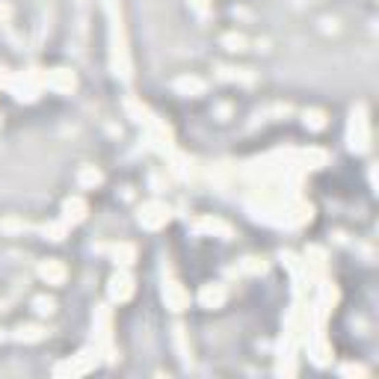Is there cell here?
<instances>
[{"label": "cell", "mask_w": 379, "mask_h": 379, "mask_svg": "<svg viewBox=\"0 0 379 379\" xmlns=\"http://www.w3.org/2000/svg\"><path fill=\"white\" fill-rule=\"evenodd\" d=\"M0 311H3V302H0Z\"/></svg>", "instance_id": "cell-26"}, {"label": "cell", "mask_w": 379, "mask_h": 379, "mask_svg": "<svg viewBox=\"0 0 379 379\" xmlns=\"http://www.w3.org/2000/svg\"><path fill=\"white\" fill-rule=\"evenodd\" d=\"M101 181H104V172H101V169H95V166H80L77 184L83 187V190H95Z\"/></svg>", "instance_id": "cell-15"}, {"label": "cell", "mask_w": 379, "mask_h": 379, "mask_svg": "<svg viewBox=\"0 0 379 379\" xmlns=\"http://www.w3.org/2000/svg\"><path fill=\"white\" fill-rule=\"evenodd\" d=\"M113 317L107 305L95 309V353L104 356V362H116V350H113Z\"/></svg>", "instance_id": "cell-1"}, {"label": "cell", "mask_w": 379, "mask_h": 379, "mask_svg": "<svg viewBox=\"0 0 379 379\" xmlns=\"http://www.w3.org/2000/svg\"><path fill=\"white\" fill-rule=\"evenodd\" d=\"M137 220H140L142 228L157 231V228H164V225H166L169 220H172V211H169V205H166V202H160V198H151V202L140 205Z\"/></svg>", "instance_id": "cell-3"}, {"label": "cell", "mask_w": 379, "mask_h": 379, "mask_svg": "<svg viewBox=\"0 0 379 379\" xmlns=\"http://www.w3.org/2000/svg\"><path fill=\"white\" fill-rule=\"evenodd\" d=\"M33 309H36V314H42V317H51V314L57 311V302H53L51 296H36Z\"/></svg>", "instance_id": "cell-18"}, {"label": "cell", "mask_w": 379, "mask_h": 379, "mask_svg": "<svg viewBox=\"0 0 379 379\" xmlns=\"http://www.w3.org/2000/svg\"><path fill=\"white\" fill-rule=\"evenodd\" d=\"M305 128H311V131H320L323 125H326V116H323L320 110H305Z\"/></svg>", "instance_id": "cell-20"}, {"label": "cell", "mask_w": 379, "mask_h": 379, "mask_svg": "<svg viewBox=\"0 0 379 379\" xmlns=\"http://www.w3.org/2000/svg\"><path fill=\"white\" fill-rule=\"evenodd\" d=\"M42 86L57 95H68V92H75L77 77H75V71H68V68H53V71H44L42 75Z\"/></svg>", "instance_id": "cell-5"}, {"label": "cell", "mask_w": 379, "mask_h": 379, "mask_svg": "<svg viewBox=\"0 0 379 379\" xmlns=\"http://www.w3.org/2000/svg\"><path fill=\"white\" fill-rule=\"evenodd\" d=\"M86 211H89V207H86L83 198H80V196H68L66 202H62V213H60V220L66 222L68 228H75L77 222H83V220H86Z\"/></svg>", "instance_id": "cell-8"}, {"label": "cell", "mask_w": 379, "mask_h": 379, "mask_svg": "<svg viewBox=\"0 0 379 379\" xmlns=\"http://www.w3.org/2000/svg\"><path fill=\"white\" fill-rule=\"evenodd\" d=\"M193 231L196 234H213V237H222L228 240L231 237V225L225 220H216V216H198V220H193Z\"/></svg>", "instance_id": "cell-7"}, {"label": "cell", "mask_w": 379, "mask_h": 379, "mask_svg": "<svg viewBox=\"0 0 379 379\" xmlns=\"http://www.w3.org/2000/svg\"><path fill=\"white\" fill-rule=\"evenodd\" d=\"M0 341H3V329H0Z\"/></svg>", "instance_id": "cell-25"}, {"label": "cell", "mask_w": 379, "mask_h": 379, "mask_svg": "<svg viewBox=\"0 0 379 379\" xmlns=\"http://www.w3.org/2000/svg\"><path fill=\"white\" fill-rule=\"evenodd\" d=\"M347 142H350V151H356V155H362V151H367V146H371V125H367L365 104H356L353 113H350Z\"/></svg>", "instance_id": "cell-2"}, {"label": "cell", "mask_w": 379, "mask_h": 379, "mask_svg": "<svg viewBox=\"0 0 379 379\" xmlns=\"http://www.w3.org/2000/svg\"><path fill=\"white\" fill-rule=\"evenodd\" d=\"M231 273H237V276H258V273H264V261H261V258H243L240 264L231 270Z\"/></svg>", "instance_id": "cell-16"}, {"label": "cell", "mask_w": 379, "mask_h": 379, "mask_svg": "<svg viewBox=\"0 0 379 379\" xmlns=\"http://www.w3.org/2000/svg\"><path fill=\"white\" fill-rule=\"evenodd\" d=\"M39 234H44V240H62L68 234V225L57 220V222H48V225H39Z\"/></svg>", "instance_id": "cell-17"}, {"label": "cell", "mask_w": 379, "mask_h": 379, "mask_svg": "<svg viewBox=\"0 0 379 379\" xmlns=\"http://www.w3.org/2000/svg\"><path fill=\"white\" fill-rule=\"evenodd\" d=\"M164 302H166V309H172V311H184L190 305V293L175 282V278H166L164 282Z\"/></svg>", "instance_id": "cell-9"}, {"label": "cell", "mask_w": 379, "mask_h": 379, "mask_svg": "<svg viewBox=\"0 0 379 379\" xmlns=\"http://www.w3.org/2000/svg\"><path fill=\"white\" fill-rule=\"evenodd\" d=\"M341 374H344V376H365L367 371H365V367H358V365H344V367H341Z\"/></svg>", "instance_id": "cell-24"}, {"label": "cell", "mask_w": 379, "mask_h": 379, "mask_svg": "<svg viewBox=\"0 0 379 379\" xmlns=\"http://www.w3.org/2000/svg\"><path fill=\"white\" fill-rule=\"evenodd\" d=\"M95 365H98V353H95V350H83V353L71 356L68 362L57 365V367H53V374H57V376H83V374L92 371Z\"/></svg>", "instance_id": "cell-4"}, {"label": "cell", "mask_w": 379, "mask_h": 379, "mask_svg": "<svg viewBox=\"0 0 379 379\" xmlns=\"http://www.w3.org/2000/svg\"><path fill=\"white\" fill-rule=\"evenodd\" d=\"M222 80H237V83H252V75L246 68H220Z\"/></svg>", "instance_id": "cell-19"}, {"label": "cell", "mask_w": 379, "mask_h": 379, "mask_svg": "<svg viewBox=\"0 0 379 379\" xmlns=\"http://www.w3.org/2000/svg\"><path fill=\"white\" fill-rule=\"evenodd\" d=\"M225 296H228V291H225V285L213 282V285H205L202 291H198V302H202L205 309H220V305L225 302Z\"/></svg>", "instance_id": "cell-11"}, {"label": "cell", "mask_w": 379, "mask_h": 379, "mask_svg": "<svg viewBox=\"0 0 379 379\" xmlns=\"http://www.w3.org/2000/svg\"><path fill=\"white\" fill-rule=\"evenodd\" d=\"M190 9H193L198 18H207V15H211V3H207V0H190Z\"/></svg>", "instance_id": "cell-23"}, {"label": "cell", "mask_w": 379, "mask_h": 379, "mask_svg": "<svg viewBox=\"0 0 379 379\" xmlns=\"http://www.w3.org/2000/svg\"><path fill=\"white\" fill-rule=\"evenodd\" d=\"M175 347H178L181 362H190V347H187V338H184V326H175Z\"/></svg>", "instance_id": "cell-22"}, {"label": "cell", "mask_w": 379, "mask_h": 379, "mask_svg": "<svg viewBox=\"0 0 379 379\" xmlns=\"http://www.w3.org/2000/svg\"><path fill=\"white\" fill-rule=\"evenodd\" d=\"M107 293H110L113 302H128L133 296V278L128 273V267H119L110 276V285H107Z\"/></svg>", "instance_id": "cell-6"}, {"label": "cell", "mask_w": 379, "mask_h": 379, "mask_svg": "<svg viewBox=\"0 0 379 379\" xmlns=\"http://www.w3.org/2000/svg\"><path fill=\"white\" fill-rule=\"evenodd\" d=\"M12 338L21 341V344H36V341L44 338V329L39 326V323H27V326H18V329L12 332Z\"/></svg>", "instance_id": "cell-14"}, {"label": "cell", "mask_w": 379, "mask_h": 379, "mask_svg": "<svg viewBox=\"0 0 379 379\" xmlns=\"http://www.w3.org/2000/svg\"><path fill=\"white\" fill-rule=\"evenodd\" d=\"M39 276H42V282H48V285H62L68 278V270H66V264L62 261H57V258H51V261H42L39 264Z\"/></svg>", "instance_id": "cell-10"}, {"label": "cell", "mask_w": 379, "mask_h": 379, "mask_svg": "<svg viewBox=\"0 0 379 379\" xmlns=\"http://www.w3.org/2000/svg\"><path fill=\"white\" fill-rule=\"evenodd\" d=\"M205 89H207V83H205V80L202 77H178L175 80V92L178 95H190V98H198V95H202L205 92Z\"/></svg>", "instance_id": "cell-13"}, {"label": "cell", "mask_w": 379, "mask_h": 379, "mask_svg": "<svg viewBox=\"0 0 379 379\" xmlns=\"http://www.w3.org/2000/svg\"><path fill=\"white\" fill-rule=\"evenodd\" d=\"M98 252H110V258L116 261V267H131L137 258V249L131 243H113V246H98Z\"/></svg>", "instance_id": "cell-12"}, {"label": "cell", "mask_w": 379, "mask_h": 379, "mask_svg": "<svg viewBox=\"0 0 379 379\" xmlns=\"http://www.w3.org/2000/svg\"><path fill=\"white\" fill-rule=\"evenodd\" d=\"M222 44H225L228 51H246V36L228 33V36H222Z\"/></svg>", "instance_id": "cell-21"}]
</instances>
